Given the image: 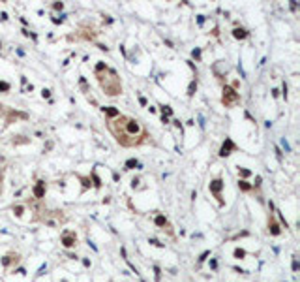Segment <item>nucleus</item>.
<instances>
[{
	"mask_svg": "<svg viewBox=\"0 0 300 282\" xmlns=\"http://www.w3.org/2000/svg\"><path fill=\"white\" fill-rule=\"evenodd\" d=\"M107 128L113 134V137L120 147H139L143 145L148 137L147 128L141 124L137 118L128 117V115H118L114 118L107 121Z\"/></svg>",
	"mask_w": 300,
	"mask_h": 282,
	"instance_id": "1",
	"label": "nucleus"
},
{
	"mask_svg": "<svg viewBox=\"0 0 300 282\" xmlns=\"http://www.w3.org/2000/svg\"><path fill=\"white\" fill-rule=\"evenodd\" d=\"M240 102V94L236 92L233 87H223V94H222V104L225 107H235Z\"/></svg>",
	"mask_w": 300,
	"mask_h": 282,
	"instance_id": "3",
	"label": "nucleus"
},
{
	"mask_svg": "<svg viewBox=\"0 0 300 282\" xmlns=\"http://www.w3.org/2000/svg\"><path fill=\"white\" fill-rule=\"evenodd\" d=\"M222 188H223V181L222 179H214V181L210 182V192L214 194L216 197H218V203L223 205V197H222Z\"/></svg>",
	"mask_w": 300,
	"mask_h": 282,
	"instance_id": "4",
	"label": "nucleus"
},
{
	"mask_svg": "<svg viewBox=\"0 0 300 282\" xmlns=\"http://www.w3.org/2000/svg\"><path fill=\"white\" fill-rule=\"evenodd\" d=\"M137 166H139V162H137V160H133V158H131V160H128V162H126V169H135Z\"/></svg>",
	"mask_w": 300,
	"mask_h": 282,
	"instance_id": "13",
	"label": "nucleus"
},
{
	"mask_svg": "<svg viewBox=\"0 0 300 282\" xmlns=\"http://www.w3.org/2000/svg\"><path fill=\"white\" fill-rule=\"evenodd\" d=\"M195 90H197V83L191 81V85H189V90H188V96H193V94H195Z\"/></svg>",
	"mask_w": 300,
	"mask_h": 282,
	"instance_id": "14",
	"label": "nucleus"
},
{
	"mask_svg": "<svg viewBox=\"0 0 300 282\" xmlns=\"http://www.w3.org/2000/svg\"><path fill=\"white\" fill-rule=\"evenodd\" d=\"M156 224H158V226H163V228H165V226H167L169 222H167V218H165V216L158 214V216H156Z\"/></svg>",
	"mask_w": 300,
	"mask_h": 282,
	"instance_id": "12",
	"label": "nucleus"
},
{
	"mask_svg": "<svg viewBox=\"0 0 300 282\" xmlns=\"http://www.w3.org/2000/svg\"><path fill=\"white\" fill-rule=\"evenodd\" d=\"M0 90H10V85L8 83H0Z\"/></svg>",
	"mask_w": 300,
	"mask_h": 282,
	"instance_id": "18",
	"label": "nucleus"
},
{
	"mask_svg": "<svg viewBox=\"0 0 300 282\" xmlns=\"http://www.w3.org/2000/svg\"><path fill=\"white\" fill-rule=\"evenodd\" d=\"M191 55H193V57H195V58H199V57H201V53H199V49H195V51H193V53H191Z\"/></svg>",
	"mask_w": 300,
	"mask_h": 282,
	"instance_id": "20",
	"label": "nucleus"
},
{
	"mask_svg": "<svg viewBox=\"0 0 300 282\" xmlns=\"http://www.w3.org/2000/svg\"><path fill=\"white\" fill-rule=\"evenodd\" d=\"M15 214H23V207H15Z\"/></svg>",
	"mask_w": 300,
	"mask_h": 282,
	"instance_id": "21",
	"label": "nucleus"
},
{
	"mask_svg": "<svg viewBox=\"0 0 300 282\" xmlns=\"http://www.w3.org/2000/svg\"><path fill=\"white\" fill-rule=\"evenodd\" d=\"M238 186H240V188H242V190H244V192H248V190H251V186H250V184H248V182H246V181H240V182H238Z\"/></svg>",
	"mask_w": 300,
	"mask_h": 282,
	"instance_id": "15",
	"label": "nucleus"
},
{
	"mask_svg": "<svg viewBox=\"0 0 300 282\" xmlns=\"http://www.w3.org/2000/svg\"><path fill=\"white\" fill-rule=\"evenodd\" d=\"M231 150H236V145L233 143V139H225V143L222 145V149H219V156H229L231 154Z\"/></svg>",
	"mask_w": 300,
	"mask_h": 282,
	"instance_id": "7",
	"label": "nucleus"
},
{
	"mask_svg": "<svg viewBox=\"0 0 300 282\" xmlns=\"http://www.w3.org/2000/svg\"><path fill=\"white\" fill-rule=\"evenodd\" d=\"M19 261H21V256H19L17 252H10V254H6V256L2 258V265L8 267V269H11L13 265H17Z\"/></svg>",
	"mask_w": 300,
	"mask_h": 282,
	"instance_id": "5",
	"label": "nucleus"
},
{
	"mask_svg": "<svg viewBox=\"0 0 300 282\" xmlns=\"http://www.w3.org/2000/svg\"><path fill=\"white\" fill-rule=\"evenodd\" d=\"M235 256H236V258H244V256H246V252H244V250H240V248H236V250H235Z\"/></svg>",
	"mask_w": 300,
	"mask_h": 282,
	"instance_id": "16",
	"label": "nucleus"
},
{
	"mask_svg": "<svg viewBox=\"0 0 300 282\" xmlns=\"http://www.w3.org/2000/svg\"><path fill=\"white\" fill-rule=\"evenodd\" d=\"M103 111L109 115V117H118V115H120L118 109H114V107H103Z\"/></svg>",
	"mask_w": 300,
	"mask_h": 282,
	"instance_id": "11",
	"label": "nucleus"
},
{
	"mask_svg": "<svg viewBox=\"0 0 300 282\" xmlns=\"http://www.w3.org/2000/svg\"><path fill=\"white\" fill-rule=\"evenodd\" d=\"M96 79L100 83L101 90L107 96H120L122 94V81L118 77V73L113 68H109L105 62H98L96 64Z\"/></svg>",
	"mask_w": 300,
	"mask_h": 282,
	"instance_id": "2",
	"label": "nucleus"
},
{
	"mask_svg": "<svg viewBox=\"0 0 300 282\" xmlns=\"http://www.w3.org/2000/svg\"><path fill=\"white\" fill-rule=\"evenodd\" d=\"M268 231H270L272 235H279V233H281V229H279L278 222L274 220V216H270V218H268Z\"/></svg>",
	"mask_w": 300,
	"mask_h": 282,
	"instance_id": "9",
	"label": "nucleus"
},
{
	"mask_svg": "<svg viewBox=\"0 0 300 282\" xmlns=\"http://www.w3.org/2000/svg\"><path fill=\"white\" fill-rule=\"evenodd\" d=\"M240 175H242V177H248V175H250V171H248V169H240Z\"/></svg>",
	"mask_w": 300,
	"mask_h": 282,
	"instance_id": "19",
	"label": "nucleus"
},
{
	"mask_svg": "<svg viewBox=\"0 0 300 282\" xmlns=\"http://www.w3.org/2000/svg\"><path fill=\"white\" fill-rule=\"evenodd\" d=\"M4 190V171H0V194Z\"/></svg>",
	"mask_w": 300,
	"mask_h": 282,
	"instance_id": "17",
	"label": "nucleus"
},
{
	"mask_svg": "<svg viewBox=\"0 0 300 282\" xmlns=\"http://www.w3.org/2000/svg\"><path fill=\"white\" fill-rule=\"evenodd\" d=\"M233 38H236V39H246V38H248V30H246V28H235V30H233Z\"/></svg>",
	"mask_w": 300,
	"mask_h": 282,
	"instance_id": "10",
	"label": "nucleus"
},
{
	"mask_svg": "<svg viewBox=\"0 0 300 282\" xmlns=\"http://www.w3.org/2000/svg\"><path fill=\"white\" fill-rule=\"evenodd\" d=\"M0 47H2V43H0Z\"/></svg>",
	"mask_w": 300,
	"mask_h": 282,
	"instance_id": "22",
	"label": "nucleus"
},
{
	"mask_svg": "<svg viewBox=\"0 0 300 282\" xmlns=\"http://www.w3.org/2000/svg\"><path fill=\"white\" fill-rule=\"evenodd\" d=\"M62 245H64L66 248H72L77 245V235H75L73 231H64L62 233Z\"/></svg>",
	"mask_w": 300,
	"mask_h": 282,
	"instance_id": "6",
	"label": "nucleus"
},
{
	"mask_svg": "<svg viewBox=\"0 0 300 282\" xmlns=\"http://www.w3.org/2000/svg\"><path fill=\"white\" fill-rule=\"evenodd\" d=\"M34 196H36L38 200H41V197L45 196V181H38V184L34 186Z\"/></svg>",
	"mask_w": 300,
	"mask_h": 282,
	"instance_id": "8",
	"label": "nucleus"
}]
</instances>
